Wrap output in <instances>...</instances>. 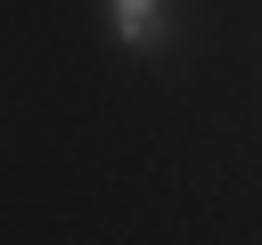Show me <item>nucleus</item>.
<instances>
[{
  "label": "nucleus",
  "mask_w": 262,
  "mask_h": 245,
  "mask_svg": "<svg viewBox=\"0 0 262 245\" xmlns=\"http://www.w3.org/2000/svg\"><path fill=\"white\" fill-rule=\"evenodd\" d=\"M106 24H115V41L147 49V41H164V0H106Z\"/></svg>",
  "instance_id": "1"
}]
</instances>
